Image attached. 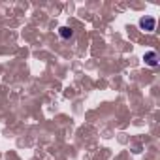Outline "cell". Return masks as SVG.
<instances>
[{
    "mask_svg": "<svg viewBox=\"0 0 160 160\" xmlns=\"http://www.w3.org/2000/svg\"><path fill=\"white\" fill-rule=\"evenodd\" d=\"M58 34H60L62 40H70V38H73V30L68 28V27H60V28H58Z\"/></svg>",
    "mask_w": 160,
    "mask_h": 160,
    "instance_id": "3",
    "label": "cell"
},
{
    "mask_svg": "<svg viewBox=\"0 0 160 160\" xmlns=\"http://www.w3.org/2000/svg\"><path fill=\"white\" fill-rule=\"evenodd\" d=\"M139 27H141L145 32H152L154 27H156V19H154V17H141V19H139Z\"/></svg>",
    "mask_w": 160,
    "mask_h": 160,
    "instance_id": "1",
    "label": "cell"
},
{
    "mask_svg": "<svg viewBox=\"0 0 160 160\" xmlns=\"http://www.w3.org/2000/svg\"><path fill=\"white\" fill-rule=\"evenodd\" d=\"M143 60H145V64L147 66H158V55L154 53V51H147L145 55H143Z\"/></svg>",
    "mask_w": 160,
    "mask_h": 160,
    "instance_id": "2",
    "label": "cell"
}]
</instances>
